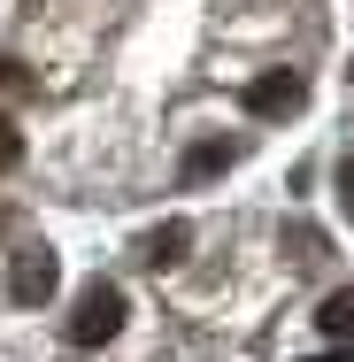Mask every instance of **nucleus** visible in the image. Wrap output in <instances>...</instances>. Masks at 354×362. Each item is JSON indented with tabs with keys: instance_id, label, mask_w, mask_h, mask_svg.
I'll return each instance as SVG.
<instances>
[{
	"instance_id": "1",
	"label": "nucleus",
	"mask_w": 354,
	"mask_h": 362,
	"mask_svg": "<svg viewBox=\"0 0 354 362\" xmlns=\"http://www.w3.org/2000/svg\"><path fill=\"white\" fill-rule=\"evenodd\" d=\"M124 316H131V293L116 286V278H93V286H77L62 332H70V347H108L124 332Z\"/></svg>"
},
{
	"instance_id": "2",
	"label": "nucleus",
	"mask_w": 354,
	"mask_h": 362,
	"mask_svg": "<svg viewBox=\"0 0 354 362\" xmlns=\"http://www.w3.org/2000/svg\"><path fill=\"white\" fill-rule=\"evenodd\" d=\"M300 100H308V70H262L239 85V108L254 116V124H285V116H300Z\"/></svg>"
},
{
	"instance_id": "3",
	"label": "nucleus",
	"mask_w": 354,
	"mask_h": 362,
	"mask_svg": "<svg viewBox=\"0 0 354 362\" xmlns=\"http://www.w3.org/2000/svg\"><path fill=\"white\" fill-rule=\"evenodd\" d=\"M54 286H62L54 247H16V255H8V300H16V308H47Z\"/></svg>"
},
{
	"instance_id": "4",
	"label": "nucleus",
	"mask_w": 354,
	"mask_h": 362,
	"mask_svg": "<svg viewBox=\"0 0 354 362\" xmlns=\"http://www.w3.org/2000/svg\"><path fill=\"white\" fill-rule=\"evenodd\" d=\"M185 247H193V223L170 216V223H154V231L139 239V262H146V270H177V262H185Z\"/></svg>"
},
{
	"instance_id": "5",
	"label": "nucleus",
	"mask_w": 354,
	"mask_h": 362,
	"mask_svg": "<svg viewBox=\"0 0 354 362\" xmlns=\"http://www.w3.org/2000/svg\"><path fill=\"white\" fill-rule=\"evenodd\" d=\"M316 332H324L331 347H347V332H354V278L324 293V308H316Z\"/></svg>"
},
{
	"instance_id": "6",
	"label": "nucleus",
	"mask_w": 354,
	"mask_h": 362,
	"mask_svg": "<svg viewBox=\"0 0 354 362\" xmlns=\"http://www.w3.org/2000/svg\"><path fill=\"white\" fill-rule=\"evenodd\" d=\"M231 162H239V146H231V139H201L193 154H185V170H177V177H185V185H208L216 170H231Z\"/></svg>"
},
{
	"instance_id": "7",
	"label": "nucleus",
	"mask_w": 354,
	"mask_h": 362,
	"mask_svg": "<svg viewBox=\"0 0 354 362\" xmlns=\"http://www.w3.org/2000/svg\"><path fill=\"white\" fill-rule=\"evenodd\" d=\"M8 170H23V132H16V116H0V177Z\"/></svg>"
},
{
	"instance_id": "8",
	"label": "nucleus",
	"mask_w": 354,
	"mask_h": 362,
	"mask_svg": "<svg viewBox=\"0 0 354 362\" xmlns=\"http://www.w3.org/2000/svg\"><path fill=\"white\" fill-rule=\"evenodd\" d=\"M0 93H31V70H23V62H16V54H8V62H0Z\"/></svg>"
},
{
	"instance_id": "9",
	"label": "nucleus",
	"mask_w": 354,
	"mask_h": 362,
	"mask_svg": "<svg viewBox=\"0 0 354 362\" xmlns=\"http://www.w3.org/2000/svg\"><path fill=\"white\" fill-rule=\"evenodd\" d=\"M316 255H324V239H316V231L300 223V231H293V262H316Z\"/></svg>"
},
{
	"instance_id": "10",
	"label": "nucleus",
	"mask_w": 354,
	"mask_h": 362,
	"mask_svg": "<svg viewBox=\"0 0 354 362\" xmlns=\"http://www.w3.org/2000/svg\"><path fill=\"white\" fill-rule=\"evenodd\" d=\"M339 201L354 209V154H339Z\"/></svg>"
},
{
	"instance_id": "11",
	"label": "nucleus",
	"mask_w": 354,
	"mask_h": 362,
	"mask_svg": "<svg viewBox=\"0 0 354 362\" xmlns=\"http://www.w3.org/2000/svg\"><path fill=\"white\" fill-rule=\"evenodd\" d=\"M316 362H347V347H331V355H316Z\"/></svg>"
}]
</instances>
